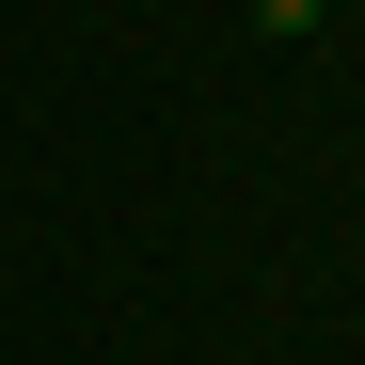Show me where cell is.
<instances>
[{
    "label": "cell",
    "mask_w": 365,
    "mask_h": 365,
    "mask_svg": "<svg viewBox=\"0 0 365 365\" xmlns=\"http://www.w3.org/2000/svg\"><path fill=\"white\" fill-rule=\"evenodd\" d=\"M318 16H334V0H255V32H270V48H302Z\"/></svg>",
    "instance_id": "cell-1"
}]
</instances>
